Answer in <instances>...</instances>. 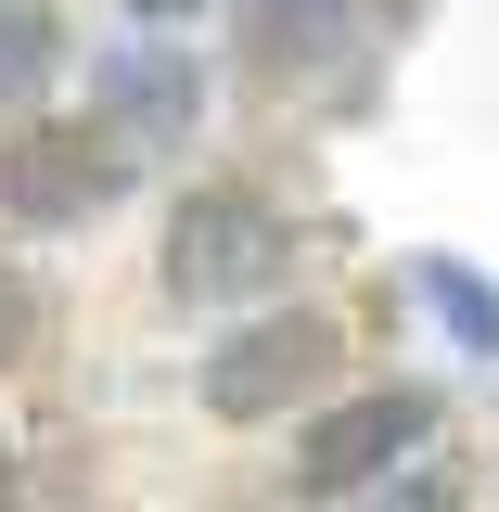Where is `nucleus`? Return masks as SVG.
<instances>
[{"label": "nucleus", "mask_w": 499, "mask_h": 512, "mask_svg": "<svg viewBox=\"0 0 499 512\" xmlns=\"http://www.w3.org/2000/svg\"><path fill=\"white\" fill-rule=\"evenodd\" d=\"M128 180V141L116 128H26L13 154H0V205L26 218V231H77V218H103Z\"/></svg>", "instance_id": "nucleus-2"}, {"label": "nucleus", "mask_w": 499, "mask_h": 512, "mask_svg": "<svg viewBox=\"0 0 499 512\" xmlns=\"http://www.w3.org/2000/svg\"><path fill=\"white\" fill-rule=\"evenodd\" d=\"M282 269V218L256 192H192L167 218V295L180 308H231V295H269Z\"/></svg>", "instance_id": "nucleus-1"}, {"label": "nucleus", "mask_w": 499, "mask_h": 512, "mask_svg": "<svg viewBox=\"0 0 499 512\" xmlns=\"http://www.w3.org/2000/svg\"><path fill=\"white\" fill-rule=\"evenodd\" d=\"M359 39V0H244V52L256 77H320Z\"/></svg>", "instance_id": "nucleus-5"}, {"label": "nucleus", "mask_w": 499, "mask_h": 512, "mask_svg": "<svg viewBox=\"0 0 499 512\" xmlns=\"http://www.w3.org/2000/svg\"><path fill=\"white\" fill-rule=\"evenodd\" d=\"M436 308L461 320V333H474V346H499V295H474V282H461V269H436Z\"/></svg>", "instance_id": "nucleus-8"}, {"label": "nucleus", "mask_w": 499, "mask_h": 512, "mask_svg": "<svg viewBox=\"0 0 499 512\" xmlns=\"http://www.w3.org/2000/svg\"><path fill=\"white\" fill-rule=\"evenodd\" d=\"M423 436H436V397L384 384V397H359V410L308 423V461H295V487H308V500H346V487H372L384 461H410Z\"/></svg>", "instance_id": "nucleus-4"}, {"label": "nucleus", "mask_w": 499, "mask_h": 512, "mask_svg": "<svg viewBox=\"0 0 499 512\" xmlns=\"http://www.w3.org/2000/svg\"><path fill=\"white\" fill-rule=\"evenodd\" d=\"M26 333H39V295H26V282H13V269H0V372H13V359H26Z\"/></svg>", "instance_id": "nucleus-9"}, {"label": "nucleus", "mask_w": 499, "mask_h": 512, "mask_svg": "<svg viewBox=\"0 0 499 512\" xmlns=\"http://www.w3.org/2000/svg\"><path fill=\"white\" fill-rule=\"evenodd\" d=\"M39 77H52V26H39L26 0H0V103H26Z\"/></svg>", "instance_id": "nucleus-7"}, {"label": "nucleus", "mask_w": 499, "mask_h": 512, "mask_svg": "<svg viewBox=\"0 0 499 512\" xmlns=\"http://www.w3.org/2000/svg\"><path fill=\"white\" fill-rule=\"evenodd\" d=\"M103 103H116V116H103L116 141L128 128H192V64L180 52H116L103 64Z\"/></svg>", "instance_id": "nucleus-6"}, {"label": "nucleus", "mask_w": 499, "mask_h": 512, "mask_svg": "<svg viewBox=\"0 0 499 512\" xmlns=\"http://www.w3.org/2000/svg\"><path fill=\"white\" fill-rule=\"evenodd\" d=\"M116 13H141V26H180V13H205V0H116Z\"/></svg>", "instance_id": "nucleus-10"}, {"label": "nucleus", "mask_w": 499, "mask_h": 512, "mask_svg": "<svg viewBox=\"0 0 499 512\" xmlns=\"http://www.w3.org/2000/svg\"><path fill=\"white\" fill-rule=\"evenodd\" d=\"M333 372V320H256V333H231L218 359H205V410L218 423H269V410H295L308 384Z\"/></svg>", "instance_id": "nucleus-3"}]
</instances>
